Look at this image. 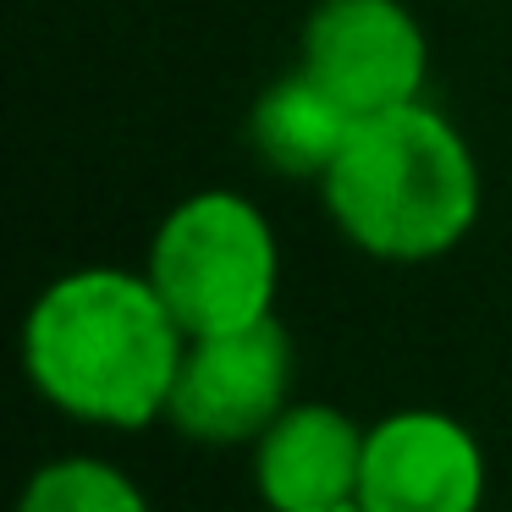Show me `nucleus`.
I'll use <instances>...</instances> for the list:
<instances>
[{
  "label": "nucleus",
  "instance_id": "1",
  "mask_svg": "<svg viewBox=\"0 0 512 512\" xmlns=\"http://www.w3.org/2000/svg\"><path fill=\"white\" fill-rule=\"evenodd\" d=\"M188 331L155 281L127 265L56 276L23 320V375L39 402L89 430H149L166 419Z\"/></svg>",
  "mask_w": 512,
  "mask_h": 512
},
{
  "label": "nucleus",
  "instance_id": "2",
  "mask_svg": "<svg viewBox=\"0 0 512 512\" xmlns=\"http://www.w3.org/2000/svg\"><path fill=\"white\" fill-rule=\"evenodd\" d=\"M320 204L358 254L430 265L474 232L485 177L463 127L441 105L413 100L358 116L336 166L320 177Z\"/></svg>",
  "mask_w": 512,
  "mask_h": 512
},
{
  "label": "nucleus",
  "instance_id": "3",
  "mask_svg": "<svg viewBox=\"0 0 512 512\" xmlns=\"http://www.w3.org/2000/svg\"><path fill=\"white\" fill-rule=\"evenodd\" d=\"M144 276L188 336L243 331L276 314L281 243L265 204L237 188H199L160 215Z\"/></svg>",
  "mask_w": 512,
  "mask_h": 512
},
{
  "label": "nucleus",
  "instance_id": "4",
  "mask_svg": "<svg viewBox=\"0 0 512 512\" xmlns=\"http://www.w3.org/2000/svg\"><path fill=\"white\" fill-rule=\"evenodd\" d=\"M292 375L298 353L276 314L243 331L188 336L166 424L193 446H254L292 402Z\"/></svg>",
  "mask_w": 512,
  "mask_h": 512
},
{
  "label": "nucleus",
  "instance_id": "5",
  "mask_svg": "<svg viewBox=\"0 0 512 512\" xmlns=\"http://www.w3.org/2000/svg\"><path fill=\"white\" fill-rule=\"evenodd\" d=\"M298 67L353 116L397 111L430 89V34L408 0H320L303 17Z\"/></svg>",
  "mask_w": 512,
  "mask_h": 512
},
{
  "label": "nucleus",
  "instance_id": "6",
  "mask_svg": "<svg viewBox=\"0 0 512 512\" xmlns=\"http://www.w3.org/2000/svg\"><path fill=\"white\" fill-rule=\"evenodd\" d=\"M485 490V446L452 413L397 408L364 430V512H485Z\"/></svg>",
  "mask_w": 512,
  "mask_h": 512
},
{
  "label": "nucleus",
  "instance_id": "7",
  "mask_svg": "<svg viewBox=\"0 0 512 512\" xmlns=\"http://www.w3.org/2000/svg\"><path fill=\"white\" fill-rule=\"evenodd\" d=\"M364 430L336 402H298L281 408V419L259 435L254 452V490L265 512H325L358 501L364 474Z\"/></svg>",
  "mask_w": 512,
  "mask_h": 512
},
{
  "label": "nucleus",
  "instance_id": "8",
  "mask_svg": "<svg viewBox=\"0 0 512 512\" xmlns=\"http://www.w3.org/2000/svg\"><path fill=\"white\" fill-rule=\"evenodd\" d=\"M358 116L336 94H325L309 72L276 78L254 105H248V149L259 166H270L287 182H320L336 166L347 133Z\"/></svg>",
  "mask_w": 512,
  "mask_h": 512
},
{
  "label": "nucleus",
  "instance_id": "9",
  "mask_svg": "<svg viewBox=\"0 0 512 512\" xmlns=\"http://www.w3.org/2000/svg\"><path fill=\"white\" fill-rule=\"evenodd\" d=\"M17 512H155L127 468L94 452H67L50 457L28 474Z\"/></svg>",
  "mask_w": 512,
  "mask_h": 512
},
{
  "label": "nucleus",
  "instance_id": "10",
  "mask_svg": "<svg viewBox=\"0 0 512 512\" xmlns=\"http://www.w3.org/2000/svg\"><path fill=\"white\" fill-rule=\"evenodd\" d=\"M325 512H364V507H358V501H347V507H325Z\"/></svg>",
  "mask_w": 512,
  "mask_h": 512
}]
</instances>
